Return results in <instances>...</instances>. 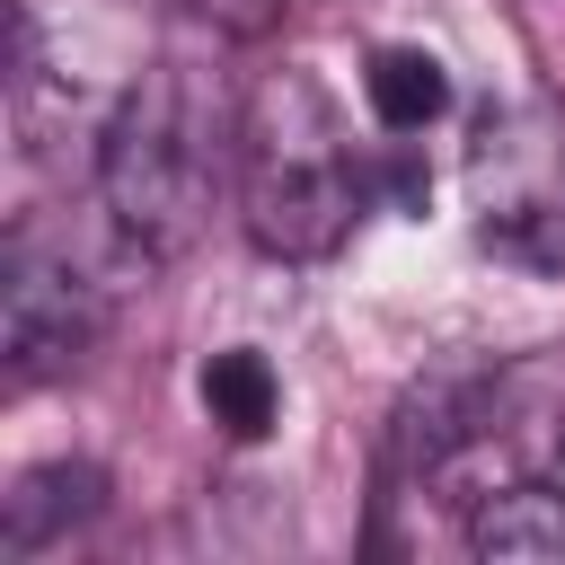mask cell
Returning a JSON list of instances; mask_svg holds the SVG:
<instances>
[{"label":"cell","instance_id":"6da1fadb","mask_svg":"<svg viewBox=\"0 0 565 565\" xmlns=\"http://www.w3.org/2000/svg\"><path fill=\"white\" fill-rule=\"evenodd\" d=\"M238 221L274 265H327L362 221V168L344 150L335 97L309 71H265L238 106Z\"/></svg>","mask_w":565,"mask_h":565},{"label":"cell","instance_id":"7a4b0ae2","mask_svg":"<svg viewBox=\"0 0 565 565\" xmlns=\"http://www.w3.org/2000/svg\"><path fill=\"white\" fill-rule=\"evenodd\" d=\"M212 185H221V132L194 97V79L177 62L141 71L115 115L97 124V203H106V230L132 238L150 265L159 256H185L203 212H212Z\"/></svg>","mask_w":565,"mask_h":565},{"label":"cell","instance_id":"3957f363","mask_svg":"<svg viewBox=\"0 0 565 565\" xmlns=\"http://www.w3.org/2000/svg\"><path fill=\"white\" fill-rule=\"evenodd\" d=\"M468 221L503 265L565 274V97H512L468 132Z\"/></svg>","mask_w":565,"mask_h":565},{"label":"cell","instance_id":"277c9868","mask_svg":"<svg viewBox=\"0 0 565 565\" xmlns=\"http://www.w3.org/2000/svg\"><path fill=\"white\" fill-rule=\"evenodd\" d=\"M106 309H115V282L79 238H53L35 221L9 230V247H0V353H9L18 388L88 362V344L106 335Z\"/></svg>","mask_w":565,"mask_h":565},{"label":"cell","instance_id":"5b68a950","mask_svg":"<svg viewBox=\"0 0 565 565\" xmlns=\"http://www.w3.org/2000/svg\"><path fill=\"white\" fill-rule=\"evenodd\" d=\"M97 512H106V468L97 459H35L0 494V556H44L71 530H88Z\"/></svg>","mask_w":565,"mask_h":565},{"label":"cell","instance_id":"8992f818","mask_svg":"<svg viewBox=\"0 0 565 565\" xmlns=\"http://www.w3.org/2000/svg\"><path fill=\"white\" fill-rule=\"evenodd\" d=\"M468 547L486 565H565V486L556 477H503L468 503Z\"/></svg>","mask_w":565,"mask_h":565},{"label":"cell","instance_id":"52a82bcc","mask_svg":"<svg viewBox=\"0 0 565 565\" xmlns=\"http://www.w3.org/2000/svg\"><path fill=\"white\" fill-rule=\"evenodd\" d=\"M362 97H371V124L380 132H424V124L450 115V71L424 44H380L362 62Z\"/></svg>","mask_w":565,"mask_h":565},{"label":"cell","instance_id":"ba28073f","mask_svg":"<svg viewBox=\"0 0 565 565\" xmlns=\"http://www.w3.org/2000/svg\"><path fill=\"white\" fill-rule=\"evenodd\" d=\"M203 415H212L230 441H265L274 415H282V380H274V362H265L256 344L212 353V362H203Z\"/></svg>","mask_w":565,"mask_h":565},{"label":"cell","instance_id":"9c48e42d","mask_svg":"<svg viewBox=\"0 0 565 565\" xmlns=\"http://www.w3.org/2000/svg\"><path fill=\"white\" fill-rule=\"evenodd\" d=\"M177 9H185V18H203L212 35H238V44H247V35H274L291 0H177Z\"/></svg>","mask_w":565,"mask_h":565},{"label":"cell","instance_id":"30bf717a","mask_svg":"<svg viewBox=\"0 0 565 565\" xmlns=\"http://www.w3.org/2000/svg\"><path fill=\"white\" fill-rule=\"evenodd\" d=\"M547 477H556V486H565V424H556V468H547Z\"/></svg>","mask_w":565,"mask_h":565}]
</instances>
